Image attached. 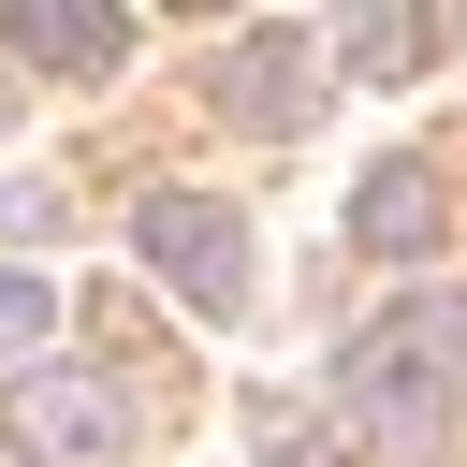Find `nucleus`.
Returning <instances> with one entry per match:
<instances>
[{
    "label": "nucleus",
    "mask_w": 467,
    "mask_h": 467,
    "mask_svg": "<svg viewBox=\"0 0 467 467\" xmlns=\"http://www.w3.org/2000/svg\"><path fill=\"white\" fill-rule=\"evenodd\" d=\"M452 379H467V292H409L394 321H365L350 365H336V423H350V452L423 467V452L452 438Z\"/></svg>",
    "instance_id": "f257e3e1"
},
{
    "label": "nucleus",
    "mask_w": 467,
    "mask_h": 467,
    "mask_svg": "<svg viewBox=\"0 0 467 467\" xmlns=\"http://www.w3.org/2000/svg\"><path fill=\"white\" fill-rule=\"evenodd\" d=\"M0 423H15L29 467H117V452H131V394H117L102 365H15Z\"/></svg>",
    "instance_id": "f03ea898"
},
{
    "label": "nucleus",
    "mask_w": 467,
    "mask_h": 467,
    "mask_svg": "<svg viewBox=\"0 0 467 467\" xmlns=\"http://www.w3.org/2000/svg\"><path fill=\"white\" fill-rule=\"evenodd\" d=\"M131 248H146V277H161L175 306H204V321L248 306V234H234V204H204V190H146Z\"/></svg>",
    "instance_id": "7ed1b4c3"
},
{
    "label": "nucleus",
    "mask_w": 467,
    "mask_h": 467,
    "mask_svg": "<svg viewBox=\"0 0 467 467\" xmlns=\"http://www.w3.org/2000/svg\"><path fill=\"white\" fill-rule=\"evenodd\" d=\"M321 73H336V44H321V29H248V44H234V73H219V117H248V131H306Z\"/></svg>",
    "instance_id": "20e7f679"
},
{
    "label": "nucleus",
    "mask_w": 467,
    "mask_h": 467,
    "mask_svg": "<svg viewBox=\"0 0 467 467\" xmlns=\"http://www.w3.org/2000/svg\"><path fill=\"white\" fill-rule=\"evenodd\" d=\"M0 44H15L29 73H73V88H102V73L131 58V15H117V0H0Z\"/></svg>",
    "instance_id": "39448f33"
},
{
    "label": "nucleus",
    "mask_w": 467,
    "mask_h": 467,
    "mask_svg": "<svg viewBox=\"0 0 467 467\" xmlns=\"http://www.w3.org/2000/svg\"><path fill=\"white\" fill-rule=\"evenodd\" d=\"M452 234V190H438V161H379L365 190H350V248L365 263H423Z\"/></svg>",
    "instance_id": "423d86ee"
},
{
    "label": "nucleus",
    "mask_w": 467,
    "mask_h": 467,
    "mask_svg": "<svg viewBox=\"0 0 467 467\" xmlns=\"http://www.w3.org/2000/svg\"><path fill=\"white\" fill-rule=\"evenodd\" d=\"M438 15H452V0H350V29H336V58H350L365 88H409V73L438 58Z\"/></svg>",
    "instance_id": "0eeeda50"
},
{
    "label": "nucleus",
    "mask_w": 467,
    "mask_h": 467,
    "mask_svg": "<svg viewBox=\"0 0 467 467\" xmlns=\"http://www.w3.org/2000/svg\"><path fill=\"white\" fill-rule=\"evenodd\" d=\"M248 438H263V467H350V438L321 409H292V394H248Z\"/></svg>",
    "instance_id": "6e6552de"
},
{
    "label": "nucleus",
    "mask_w": 467,
    "mask_h": 467,
    "mask_svg": "<svg viewBox=\"0 0 467 467\" xmlns=\"http://www.w3.org/2000/svg\"><path fill=\"white\" fill-rule=\"evenodd\" d=\"M44 336H58V292L29 263H0V350H44Z\"/></svg>",
    "instance_id": "1a4fd4ad"
},
{
    "label": "nucleus",
    "mask_w": 467,
    "mask_h": 467,
    "mask_svg": "<svg viewBox=\"0 0 467 467\" xmlns=\"http://www.w3.org/2000/svg\"><path fill=\"white\" fill-rule=\"evenodd\" d=\"M0 234H58V190H44V175H15V190H0Z\"/></svg>",
    "instance_id": "9d476101"
}]
</instances>
